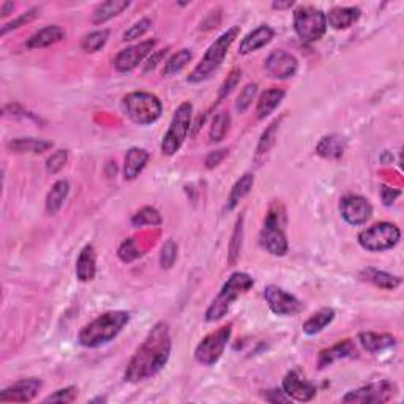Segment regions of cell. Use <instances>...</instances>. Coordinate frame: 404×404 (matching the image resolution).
<instances>
[{
	"label": "cell",
	"mask_w": 404,
	"mask_h": 404,
	"mask_svg": "<svg viewBox=\"0 0 404 404\" xmlns=\"http://www.w3.org/2000/svg\"><path fill=\"white\" fill-rule=\"evenodd\" d=\"M171 332L166 322H158L149 332L134 356L131 357L127 370H125V381L136 384L156 376L166 367L171 357Z\"/></svg>",
	"instance_id": "1"
},
{
	"label": "cell",
	"mask_w": 404,
	"mask_h": 404,
	"mask_svg": "<svg viewBox=\"0 0 404 404\" xmlns=\"http://www.w3.org/2000/svg\"><path fill=\"white\" fill-rule=\"evenodd\" d=\"M128 322L130 313L127 311L116 310L103 313L81 329L78 335L79 345L89 349L105 346L112 340H116Z\"/></svg>",
	"instance_id": "2"
},
{
	"label": "cell",
	"mask_w": 404,
	"mask_h": 404,
	"mask_svg": "<svg viewBox=\"0 0 404 404\" xmlns=\"http://www.w3.org/2000/svg\"><path fill=\"white\" fill-rule=\"evenodd\" d=\"M239 34L240 27L234 26L229 30H226L220 38H216V40L210 45V48L207 49V52L204 54L201 62L196 65V68L190 73L188 83L199 84L202 81L209 79L210 76L221 67V63L225 62L229 48H231L234 41H236Z\"/></svg>",
	"instance_id": "3"
},
{
	"label": "cell",
	"mask_w": 404,
	"mask_h": 404,
	"mask_svg": "<svg viewBox=\"0 0 404 404\" xmlns=\"http://www.w3.org/2000/svg\"><path fill=\"white\" fill-rule=\"evenodd\" d=\"M254 281L248 274L245 272H236L228 278V281L223 285L221 291L210 303V307L205 311V321L207 322H216L225 318L228 314L231 305L242 296V294L248 292L253 287Z\"/></svg>",
	"instance_id": "4"
},
{
	"label": "cell",
	"mask_w": 404,
	"mask_h": 404,
	"mask_svg": "<svg viewBox=\"0 0 404 404\" xmlns=\"http://www.w3.org/2000/svg\"><path fill=\"white\" fill-rule=\"evenodd\" d=\"M122 108L125 116L131 122L141 127L155 123L163 114V105L160 98L149 92H131L123 97Z\"/></svg>",
	"instance_id": "5"
},
{
	"label": "cell",
	"mask_w": 404,
	"mask_h": 404,
	"mask_svg": "<svg viewBox=\"0 0 404 404\" xmlns=\"http://www.w3.org/2000/svg\"><path fill=\"white\" fill-rule=\"evenodd\" d=\"M191 119H193V105L190 101H183L176 112H174L171 123L166 134L161 141V154L165 156L176 155L187 139L188 131L191 127Z\"/></svg>",
	"instance_id": "6"
},
{
	"label": "cell",
	"mask_w": 404,
	"mask_h": 404,
	"mask_svg": "<svg viewBox=\"0 0 404 404\" xmlns=\"http://www.w3.org/2000/svg\"><path fill=\"white\" fill-rule=\"evenodd\" d=\"M294 29L302 41H318L327 32V14L314 7H299L294 13Z\"/></svg>",
	"instance_id": "7"
},
{
	"label": "cell",
	"mask_w": 404,
	"mask_h": 404,
	"mask_svg": "<svg viewBox=\"0 0 404 404\" xmlns=\"http://www.w3.org/2000/svg\"><path fill=\"white\" fill-rule=\"evenodd\" d=\"M401 232L398 226L392 225V223H376L371 228H367L365 231L358 234V243L360 247L371 253H381V251L392 250L395 245L400 242Z\"/></svg>",
	"instance_id": "8"
},
{
	"label": "cell",
	"mask_w": 404,
	"mask_h": 404,
	"mask_svg": "<svg viewBox=\"0 0 404 404\" xmlns=\"http://www.w3.org/2000/svg\"><path fill=\"white\" fill-rule=\"evenodd\" d=\"M231 333L232 324H228L202 338L199 345L194 349L196 360L201 365H205V367H212V365L218 363V360L221 358L223 352H225L229 340H231Z\"/></svg>",
	"instance_id": "9"
},
{
	"label": "cell",
	"mask_w": 404,
	"mask_h": 404,
	"mask_svg": "<svg viewBox=\"0 0 404 404\" xmlns=\"http://www.w3.org/2000/svg\"><path fill=\"white\" fill-rule=\"evenodd\" d=\"M259 243L272 256H285L287 253V237L281 226V216L278 210L272 209L267 215L259 234Z\"/></svg>",
	"instance_id": "10"
},
{
	"label": "cell",
	"mask_w": 404,
	"mask_h": 404,
	"mask_svg": "<svg viewBox=\"0 0 404 404\" xmlns=\"http://www.w3.org/2000/svg\"><path fill=\"white\" fill-rule=\"evenodd\" d=\"M396 385L390 381L370 382V384L360 387V389L347 392L343 401L345 403H360V404H382L389 403L396 395Z\"/></svg>",
	"instance_id": "11"
},
{
	"label": "cell",
	"mask_w": 404,
	"mask_h": 404,
	"mask_svg": "<svg viewBox=\"0 0 404 404\" xmlns=\"http://www.w3.org/2000/svg\"><path fill=\"white\" fill-rule=\"evenodd\" d=\"M264 299L272 313H275L276 316H296L302 313L305 308L303 303L296 296L275 285H270L264 289Z\"/></svg>",
	"instance_id": "12"
},
{
	"label": "cell",
	"mask_w": 404,
	"mask_h": 404,
	"mask_svg": "<svg viewBox=\"0 0 404 404\" xmlns=\"http://www.w3.org/2000/svg\"><path fill=\"white\" fill-rule=\"evenodd\" d=\"M340 214L347 225L362 226L373 215V205L362 196L349 194L340 201Z\"/></svg>",
	"instance_id": "13"
},
{
	"label": "cell",
	"mask_w": 404,
	"mask_h": 404,
	"mask_svg": "<svg viewBox=\"0 0 404 404\" xmlns=\"http://www.w3.org/2000/svg\"><path fill=\"white\" fill-rule=\"evenodd\" d=\"M155 40H147L139 43V45L122 49V51L116 56V59H114V68H116L119 73L133 72L134 68L139 67V63L143 62L150 52H154L152 49L155 48Z\"/></svg>",
	"instance_id": "14"
},
{
	"label": "cell",
	"mask_w": 404,
	"mask_h": 404,
	"mask_svg": "<svg viewBox=\"0 0 404 404\" xmlns=\"http://www.w3.org/2000/svg\"><path fill=\"white\" fill-rule=\"evenodd\" d=\"M265 73L272 79H287L296 76L299 70V60L283 49L274 51L265 60Z\"/></svg>",
	"instance_id": "15"
},
{
	"label": "cell",
	"mask_w": 404,
	"mask_h": 404,
	"mask_svg": "<svg viewBox=\"0 0 404 404\" xmlns=\"http://www.w3.org/2000/svg\"><path fill=\"white\" fill-rule=\"evenodd\" d=\"M43 382L37 378L21 379L13 385L7 387L0 392V401L2 403H29L41 390Z\"/></svg>",
	"instance_id": "16"
},
{
	"label": "cell",
	"mask_w": 404,
	"mask_h": 404,
	"mask_svg": "<svg viewBox=\"0 0 404 404\" xmlns=\"http://www.w3.org/2000/svg\"><path fill=\"white\" fill-rule=\"evenodd\" d=\"M281 387L283 392H285L291 400L299 403L311 401L316 396V393H318L316 385L300 378L296 371H289L285 376V379H283Z\"/></svg>",
	"instance_id": "17"
},
{
	"label": "cell",
	"mask_w": 404,
	"mask_h": 404,
	"mask_svg": "<svg viewBox=\"0 0 404 404\" xmlns=\"http://www.w3.org/2000/svg\"><path fill=\"white\" fill-rule=\"evenodd\" d=\"M356 356H357V347L356 345H354V341L343 340L329 349H322L318 357V367L319 370H324L327 367H330L332 363L338 362V360L351 358Z\"/></svg>",
	"instance_id": "18"
},
{
	"label": "cell",
	"mask_w": 404,
	"mask_h": 404,
	"mask_svg": "<svg viewBox=\"0 0 404 404\" xmlns=\"http://www.w3.org/2000/svg\"><path fill=\"white\" fill-rule=\"evenodd\" d=\"M275 32L272 27L269 26H261L258 29H254L253 32H250V34L243 38L242 43H240L239 46V52L242 54V56H247V54H251L254 51H258V49L264 48L265 45H269L272 41V38H274Z\"/></svg>",
	"instance_id": "19"
},
{
	"label": "cell",
	"mask_w": 404,
	"mask_h": 404,
	"mask_svg": "<svg viewBox=\"0 0 404 404\" xmlns=\"http://www.w3.org/2000/svg\"><path fill=\"white\" fill-rule=\"evenodd\" d=\"M97 275V253L94 245H85L76 261V276L79 281H92Z\"/></svg>",
	"instance_id": "20"
},
{
	"label": "cell",
	"mask_w": 404,
	"mask_h": 404,
	"mask_svg": "<svg viewBox=\"0 0 404 404\" xmlns=\"http://www.w3.org/2000/svg\"><path fill=\"white\" fill-rule=\"evenodd\" d=\"M358 343L363 346L365 351L371 354H378L390 349L396 345L395 336L390 333H374V332H362L358 333Z\"/></svg>",
	"instance_id": "21"
},
{
	"label": "cell",
	"mask_w": 404,
	"mask_h": 404,
	"mask_svg": "<svg viewBox=\"0 0 404 404\" xmlns=\"http://www.w3.org/2000/svg\"><path fill=\"white\" fill-rule=\"evenodd\" d=\"M149 161V152L139 147H131L125 155V165H123V176L127 180H134L139 177V174L144 171V168Z\"/></svg>",
	"instance_id": "22"
},
{
	"label": "cell",
	"mask_w": 404,
	"mask_h": 404,
	"mask_svg": "<svg viewBox=\"0 0 404 404\" xmlns=\"http://www.w3.org/2000/svg\"><path fill=\"white\" fill-rule=\"evenodd\" d=\"M360 13L362 12L357 7H336L327 14V26H332L336 30L347 29L360 18Z\"/></svg>",
	"instance_id": "23"
},
{
	"label": "cell",
	"mask_w": 404,
	"mask_h": 404,
	"mask_svg": "<svg viewBox=\"0 0 404 404\" xmlns=\"http://www.w3.org/2000/svg\"><path fill=\"white\" fill-rule=\"evenodd\" d=\"M65 38L63 29H60L59 26H48L45 29L38 30L37 34L32 35L29 40H27L26 46L29 49H40V48H48L51 45H56V43L62 41Z\"/></svg>",
	"instance_id": "24"
},
{
	"label": "cell",
	"mask_w": 404,
	"mask_h": 404,
	"mask_svg": "<svg viewBox=\"0 0 404 404\" xmlns=\"http://www.w3.org/2000/svg\"><path fill=\"white\" fill-rule=\"evenodd\" d=\"M8 150L13 154H43L52 147L51 141L37 138H16L7 144Z\"/></svg>",
	"instance_id": "25"
},
{
	"label": "cell",
	"mask_w": 404,
	"mask_h": 404,
	"mask_svg": "<svg viewBox=\"0 0 404 404\" xmlns=\"http://www.w3.org/2000/svg\"><path fill=\"white\" fill-rule=\"evenodd\" d=\"M346 149V141L345 138L338 134H330L324 136L319 141V144L316 145V154L322 158H327V160H338L345 154Z\"/></svg>",
	"instance_id": "26"
},
{
	"label": "cell",
	"mask_w": 404,
	"mask_h": 404,
	"mask_svg": "<svg viewBox=\"0 0 404 404\" xmlns=\"http://www.w3.org/2000/svg\"><path fill=\"white\" fill-rule=\"evenodd\" d=\"M286 92L283 89H278V87H272V89L265 90L264 94L259 97L258 106H256V114H258L259 120H264L265 117H269L275 109L280 106V103L285 98Z\"/></svg>",
	"instance_id": "27"
},
{
	"label": "cell",
	"mask_w": 404,
	"mask_h": 404,
	"mask_svg": "<svg viewBox=\"0 0 404 404\" xmlns=\"http://www.w3.org/2000/svg\"><path fill=\"white\" fill-rule=\"evenodd\" d=\"M362 280L371 283L376 287L379 289H385V291H395V289L401 285V278L392 274H387L384 270H378V269H367L362 272Z\"/></svg>",
	"instance_id": "28"
},
{
	"label": "cell",
	"mask_w": 404,
	"mask_h": 404,
	"mask_svg": "<svg viewBox=\"0 0 404 404\" xmlns=\"http://www.w3.org/2000/svg\"><path fill=\"white\" fill-rule=\"evenodd\" d=\"M128 7V0H108V2H103L95 8L92 21H94V24H105L106 21L116 18L120 13H123Z\"/></svg>",
	"instance_id": "29"
},
{
	"label": "cell",
	"mask_w": 404,
	"mask_h": 404,
	"mask_svg": "<svg viewBox=\"0 0 404 404\" xmlns=\"http://www.w3.org/2000/svg\"><path fill=\"white\" fill-rule=\"evenodd\" d=\"M70 191V185L67 180H59L49 190L46 196V212L49 215H56L62 209L65 199H67Z\"/></svg>",
	"instance_id": "30"
},
{
	"label": "cell",
	"mask_w": 404,
	"mask_h": 404,
	"mask_svg": "<svg viewBox=\"0 0 404 404\" xmlns=\"http://www.w3.org/2000/svg\"><path fill=\"white\" fill-rule=\"evenodd\" d=\"M333 319H335V311H333V308H321L303 322L302 329L310 336L316 335V333L322 332L327 325L332 324Z\"/></svg>",
	"instance_id": "31"
},
{
	"label": "cell",
	"mask_w": 404,
	"mask_h": 404,
	"mask_svg": "<svg viewBox=\"0 0 404 404\" xmlns=\"http://www.w3.org/2000/svg\"><path fill=\"white\" fill-rule=\"evenodd\" d=\"M254 185V176L253 174H245V176L240 177L236 185H234L231 190V194H229L228 199V210H234L239 205V202L242 201L245 196L250 194L251 188Z\"/></svg>",
	"instance_id": "32"
},
{
	"label": "cell",
	"mask_w": 404,
	"mask_h": 404,
	"mask_svg": "<svg viewBox=\"0 0 404 404\" xmlns=\"http://www.w3.org/2000/svg\"><path fill=\"white\" fill-rule=\"evenodd\" d=\"M191 57H193V54H191L190 49H182V51L174 54V56L166 62L165 70H163V74L171 76V74H177L179 72H182V70L190 63Z\"/></svg>",
	"instance_id": "33"
},
{
	"label": "cell",
	"mask_w": 404,
	"mask_h": 404,
	"mask_svg": "<svg viewBox=\"0 0 404 404\" xmlns=\"http://www.w3.org/2000/svg\"><path fill=\"white\" fill-rule=\"evenodd\" d=\"M229 125H231V116L228 112H220L214 117V122H212L209 138L212 143H220V141L225 139V136L229 130Z\"/></svg>",
	"instance_id": "34"
},
{
	"label": "cell",
	"mask_w": 404,
	"mask_h": 404,
	"mask_svg": "<svg viewBox=\"0 0 404 404\" xmlns=\"http://www.w3.org/2000/svg\"><path fill=\"white\" fill-rule=\"evenodd\" d=\"M109 38V30L108 29H101V30H95L90 32L89 35H85L81 41V48L85 52H97L106 45Z\"/></svg>",
	"instance_id": "35"
},
{
	"label": "cell",
	"mask_w": 404,
	"mask_h": 404,
	"mask_svg": "<svg viewBox=\"0 0 404 404\" xmlns=\"http://www.w3.org/2000/svg\"><path fill=\"white\" fill-rule=\"evenodd\" d=\"M161 215L160 212L155 210L154 207H144L143 210H139L133 218H131V223L136 228L143 226H160L161 225Z\"/></svg>",
	"instance_id": "36"
},
{
	"label": "cell",
	"mask_w": 404,
	"mask_h": 404,
	"mask_svg": "<svg viewBox=\"0 0 404 404\" xmlns=\"http://www.w3.org/2000/svg\"><path fill=\"white\" fill-rule=\"evenodd\" d=\"M242 237H243V216H240L234 229L231 243H229V264H236L242 248Z\"/></svg>",
	"instance_id": "37"
},
{
	"label": "cell",
	"mask_w": 404,
	"mask_h": 404,
	"mask_svg": "<svg viewBox=\"0 0 404 404\" xmlns=\"http://www.w3.org/2000/svg\"><path fill=\"white\" fill-rule=\"evenodd\" d=\"M177 251V243L174 242V240H168V242L163 245L160 253V265L163 269H171V267L176 264Z\"/></svg>",
	"instance_id": "38"
},
{
	"label": "cell",
	"mask_w": 404,
	"mask_h": 404,
	"mask_svg": "<svg viewBox=\"0 0 404 404\" xmlns=\"http://www.w3.org/2000/svg\"><path fill=\"white\" fill-rule=\"evenodd\" d=\"M76 398H78V389L73 385L70 387H65V389H60V390H56L52 393V395L46 396L45 400H43V403H73L76 401Z\"/></svg>",
	"instance_id": "39"
},
{
	"label": "cell",
	"mask_w": 404,
	"mask_h": 404,
	"mask_svg": "<svg viewBox=\"0 0 404 404\" xmlns=\"http://www.w3.org/2000/svg\"><path fill=\"white\" fill-rule=\"evenodd\" d=\"M38 14H40V8H32V10H29V12H26V13L21 14L19 18L13 19L12 23L5 24V26L2 27V30H0V35H7L10 30L19 29L21 26H26V24L32 23V21H34Z\"/></svg>",
	"instance_id": "40"
},
{
	"label": "cell",
	"mask_w": 404,
	"mask_h": 404,
	"mask_svg": "<svg viewBox=\"0 0 404 404\" xmlns=\"http://www.w3.org/2000/svg\"><path fill=\"white\" fill-rule=\"evenodd\" d=\"M256 92H258V84H247L242 89V92H240V95L237 98V103H236V108L237 111L242 114L247 111V109L251 106V103H253L254 100V95Z\"/></svg>",
	"instance_id": "41"
},
{
	"label": "cell",
	"mask_w": 404,
	"mask_h": 404,
	"mask_svg": "<svg viewBox=\"0 0 404 404\" xmlns=\"http://www.w3.org/2000/svg\"><path fill=\"white\" fill-rule=\"evenodd\" d=\"M68 161V152L67 150H57L46 160V171L49 174H57L62 171Z\"/></svg>",
	"instance_id": "42"
},
{
	"label": "cell",
	"mask_w": 404,
	"mask_h": 404,
	"mask_svg": "<svg viewBox=\"0 0 404 404\" xmlns=\"http://www.w3.org/2000/svg\"><path fill=\"white\" fill-rule=\"evenodd\" d=\"M150 27H152V21L149 18H143L141 21H138L136 24L131 26L127 32H125L122 40L123 41H131V40H136V38H141L150 30Z\"/></svg>",
	"instance_id": "43"
},
{
	"label": "cell",
	"mask_w": 404,
	"mask_h": 404,
	"mask_svg": "<svg viewBox=\"0 0 404 404\" xmlns=\"http://www.w3.org/2000/svg\"><path fill=\"white\" fill-rule=\"evenodd\" d=\"M278 125H280V120H275V122L272 123L270 127L264 131V134H262V138L259 141V145H258V155L265 154V152L270 149V145L274 144L275 131L278 128Z\"/></svg>",
	"instance_id": "44"
},
{
	"label": "cell",
	"mask_w": 404,
	"mask_h": 404,
	"mask_svg": "<svg viewBox=\"0 0 404 404\" xmlns=\"http://www.w3.org/2000/svg\"><path fill=\"white\" fill-rule=\"evenodd\" d=\"M240 78H242V72H240V70H232V72L229 73L228 79L225 81V83H223L221 89H220V100H223V98L228 97L234 89H236V85L239 84Z\"/></svg>",
	"instance_id": "45"
},
{
	"label": "cell",
	"mask_w": 404,
	"mask_h": 404,
	"mask_svg": "<svg viewBox=\"0 0 404 404\" xmlns=\"http://www.w3.org/2000/svg\"><path fill=\"white\" fill-rule=\"evenodd\" d=\"M139 256L138 250L134 247V240L133 239H128L125 240V242L120 245L119 248V258L122 259L123 262H131L133 259H136Z\"/></svg>",
	"instance_id": "46"
},
{
	"label": "cell",
	"mask_w": 404,
	"mask_h": 404,
	"mask_svg": "<svg viewBox=\"0 0 404 404\" xmlns=\"http://www.w3.org/2000/svg\"><path fill=\"white\" fill-rule=\"evenodd\" d=\"M226 155H228V149H220V150L210 152V154L205 156V168L214 169L218 165H221V161L225 160Z\"/></svg>",
	"instance_id": "47"
},
{
	"label": "cell",
	"mask_w": 404,
	"mask_h": 404,
	"mask_svg": "<svg viewBox=\"0 0 404 404\" xmlns=\"http://www.w3.org/2000/svg\"><path fill=\"white\" fill-rule=\"evenodd\" d=\"M262 396H264L265 401H269L272 404H278V403H289L291 401V398H289L285 392L283 390H265V393H262Z\"/></svg>",
	"instance_id": "48"
},
{
	"label": "cell",
	"mask_w": 404,
	"mask_h": 404,
	"mask_svg": "<svg viewBox=\"0 0 404 404\" xmlns=\"http://www.w3.org/2000/svg\"><path fill=\"white\" fill-rule=\"evenodd\" d=\"M168 51H169V48H165V49H160V51H156V52H152V56L149 57V60H147V63H145V68H144V73H149L150 70H154L158 63L161 62V59L166 56L168 54Z\"/></svg>",
	"instance_id": "49"
},
{
	"label": "cell",
	"mask_w": 404,
	"mask_h": 404,
	"mask_svg": "<svg viewBox=\"0 0 404 404\" xmlns=\"http://www.w3.org/2000/svg\"><path fill=\"white\" fill-rule=\"evenodd\" d=\"M400 194H401L400 190H393V188L385 187V185H382L381 187V198L385 205H392Z\"/></svg>",
	"instance_id": "50"
},
{
	"label": "cell",
	"mask_w": 404,
	"mask_h": 404,
	"mask_svg": "<svg viewBox=\"0 0 404 404\" xmlns=\"http://www.w3.org/2000/svg\"><path fill=\"white\" fill-rule=\"evenodd\" d=\"M292 5H294L292 0H287V2H274V3H272V8H275V10H287V8H291Z\"/></svg>",
	"instance_id": "51"
},
{
	"label": "cell",
	"mask_w": 404,
	"mask_h": 404,
	"mask_svg": "<svg viewBox=\"0 0 404 404\" xmlns=\"http://www.w3.org/2000/svg\"><path fill=\"white\" fill-rule=\"evenodd\" d=\"M14 8V3H12V2H5L3 5H2V18H5V16H7L8 13H10V10H13Z\"/></svg>",
	"instance_id": "52"
}]
</instances>
